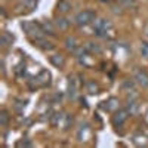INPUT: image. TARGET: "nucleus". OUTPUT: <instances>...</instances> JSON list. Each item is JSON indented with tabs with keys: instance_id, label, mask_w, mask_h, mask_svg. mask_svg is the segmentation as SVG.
Instances as JSON below:
<instances>
[{
	"instance_id": "obj_3",
	"label": "nucleus",
	"mask_w": 148,
	"mask_h": 148,
	"mask_svg": "<svg viewBox=\"0 0 148 148\" xmlns=\"http://www.w3.org/2000/svg\"><path fill=\"white\" fill-rule=\"evenodd\" d=\"M96 18V14L93 10L90 9H86V10H82L79 12V14L76 15V18H74V21H76L77 25L80 27H84V25H88V24H92Z\"/></svg>"
},
{
	"instance_id": "obj_4",
	"label": "nucleus",
	"mask_w": 148,
	"mask_h": 148,
	"mask_svg": "<svg viewBox=\"0 0 148 148\" xmlns=\"http://www.w3.org/2000/svg\"><path fill=\"white\" fill-rule=\"evenodd\" d=\"M129 117V111L127 110H119L116 111V114L113 117V125L114 126H121Z\"/></svg>"
},
{
	"instance_id": "obj_16",
	"label": "nucleus",
	"mask_w": 148,
	"mask_h": 148,
	"mask_svg": "<svg viewBox=\"0 0 148 148\" xmlns=\"http://www.w3.org/2000/svg\"><path fill=\"white\" fill-rule=\"evenodd\" d=\"M8 123H9V113L6 110H2V113H0V125L5 127L8 126Z\"/></svg>"
},
{
	"instance_id": "obj_9",
	"label": "nucleus",
	"mask_w": 148,
	"mask_h": 148,
	"mask_svg": "<svg viewBox=\"0 0 148 148\" xmlns=\"http://www.w3.org/2000/svg\"><path fill=\"white\" fill-rule=\"evenodd\" d=\"M55 25H56L59 30L65 31V30H68V27H70V21H68L67 18H64V16H59V18L55 19Z\"/></svg>"
},
{
	"instance_id": "obj_15",
	"label": "nucleus",
	"mask_w": 148,
	"mask_h": 148,
	"mask_svg": "<svg viewBox=\"0 0 148 148\" xmlns=\"http://www.w3.org/2000/svg\"><path fill=\"white\" fill-rule=\"evenodd\" d=\"M12 43H14V36H10L8 31H5V33L2 34V46H3V47H8V46H10Z\"/></svg>"
},
{
	"instance_id": "obj_12",
	"label": "nucleus",
	"mask_w": 148,
	"mask_h": 148,
	"mask_svg": "<svg viewBox=\"0 0 148 148\" xmlns=\"http://www.w3.org/2000/svg\"><path fill=\"white\" fill-rule=\"evenodd\" d=\"M84 47H86V51L90 52V53H99L101 52V46L95 42H88L84 45Z\"/></svg>"
},
{
	"instance_id": "obj_10",
	"label": "nucleus",
	"mask_w": 148,
	"mask_h": 148,
	"mask_svg": "<svg viewBox=\"0 0 148 148\" xmlns=\"http://www.w3.org/2000/svg\"><path fill=\"white\" fill-rule=\"evenodd\" d=\"M56 8H58V10L61 12V14H67V12L71 9V2L70 0H59Z\"/></svg>"
},
{
	"instance_id": "obj_7",
	"label": "nucleus",
	"mask_w": 148,
	"mask_h": 148,
	"mask_svg": "<svg viewBox=\"0 0 148 148\" xmlns=\"http://www.w3.org/2000/svg\"><path fill=\"white\" fill-rule=\"evenodd\" d=\"M65 47H67V51H70V52L76 51V49L79 47L76 37H74V36H67V37H65Z\"/></svg>"
},
{
	"instance_id": "obj_14",
	"label": "nucleus",
	"mask_w": 148,
	"mask_h": 148,
	"mask_svg": "<svg viewBox=\"0 0 148 148\" xmlns=\"http://www.w3.org/2000/svg\"><path fill=\"white\" fill-rule=\"evenodd\" d=\"M86 90H88L90 95H96L98 92H99V86H98V83H95L93 80L88 82L86 83Z\"/></svg>"
},
{
	"instance_id": "obj_5",
	"label": "nucleus",
	"mask_w": 148,
	"mask_h": 148,
	"mask_svg": "<svg viewBox=\"0 0 148 148\" xmlns=\"http://www.w3.org/2000/svg\"><path fill=\"white\" fill-rule=\"evenodd\" d=\"M133 80L136 82L141 88H148V73L145 71H136L135 73V76H133Z\"/></svg>"
},
{
	"instance_id": "obj_11",
	"label": "nucleus",
	"mask_w": 148,
	"mask_h": 148,
	"mask_svg": "<svg viewBox=\"0 0 148 148\" xmlns=\"http://www.w3.org/2000/svg\"><path fill=\"white\" fill-rule=\"evenodd\" d=\"M107 105L104 107L107 111H117V108H119V99L117 98H110V99L105 102Z\"/></svg>"
},
{
	"instance_id": "obj_20",
	"label": "nucleus",
	"mask_w": 148,
	"mask_h": 148,
	"mask_svg": "<svg viewBox=\"0 0 148 148\" xmlns=\"http://www.w3.org/2000/svg\"><path fill=\"white\" fill-rule=\"evenodd\" d=\"M99 2H105L107 3V2H110V0H99Z\"/></svg>"
},
{
	"instance_id": "obj_13",
	"label": "nucleus",
	"mask_w": 148,
	"mask_h": 148,
	"mask_svg": "<svg viewBox=\"0 0 148 148\" xmlns=\"http://www.w3.org/2000/svg\"><path fill=\"white\" fill-rule=\"evenodd\" d=\"M42 28H43L45 34L55 36V27L52 25V22H49V21H43V22H42Z\"/></svg>"
},
{
	"instance_id": "obj_17",
	"label": "nucleus",
	"mask_w": 148,
	"mask_h": 148,
	"mask_svg": "<svg viewBox=\"0 0 148 148\" xmlns=\"http://www.w3.org/2000/svg\"><path fill=\"white\" fill-rule=\"evenodd\" d=\"M127 111L130 114H135L138 111V104L135 101H127Z\"/></svg>"
},
{
	"instance_id": "obj_18",
	"label": "nucleus",
	"mask_w": 148,
	"mask_h": 148,
	"mask_svg": "<svg viewBox=\"0 0 148 148\" xmlns=\"http://www.w3.org/2000/svg\"><path fill=\"white\" fill-rule=\"evenodd\" d=\"M136 83L135 80H130V79H127L125 83H123V89H129V92H130V89H133V84Z\"/></svg>"
},
{
	"instance_id": "obj_6",
	"label": "nucleus",
	"mask_w": 148,
	"mask_h": 148,
	"mask_svg": "<svg viewBox=\"0 0 148 148\" xmlns=\"http://www.w3.org/2000/svg\"><path fill=\"white\" fill-rule=\"evenodd\" d=\"M33 42H34V46H37L39 49H42V51H52V49L55 47V45L52 42L43 39V37H39V39H36Z\"/></svg>"
},
{
	"instance_id": "obj_2",
	"label": "nucleus",
	"mask_w": 148,
	"mask_h": 148,
	"mask_svg": "<svg viewBox=\"0 0 148 148\" xmlns=\"http://www.w3.org/2000/svg\"><path fill=\"white\" fill-rule=\"evenodd\" d=\"M93 24V34L98 37H107V31L111 28V22L105 18H95Z\"/></svg>"
},
{
	"instance_id": "obj_8",
	"label": "nucleus",
	"mask_w": 148,
	"mask_h": 148,
	"mask_svg": "<svg viewBox=\"0 0 148 148\" xmlns=\"http://www.w3.org/2000/svg\"><path fill=\"white\" fill-rule=\"evenodd\" d=\"M49 61H51V64L55 65L56 68H62L64 64H65V59L64 56L61 55V53H56V55H52L51 58H49Z\"/></svg>"
},
{
	"instance_id": "obj_19",
	"label": "nucleus",
	"mask_w": 148,
	"mask_h": 148,
	"mask_svg": "<svg viewBox=\"0 0 148 148\" xmlns=\"http://www.w3.org/2000/svg\"><path fill=\"white\" fill-rule=\"evenodd\" d=\"M141 53H142V56L148 58V43H142V46H141Z\"/></svg>"
},
{
	"instance_id": "obj_1",
	"label": "nucleus",
	"mask_w": 148,
	"mask_h": 148,
	"mask_svg": "<svg viewBox=\"0 0 148 148\" xmlns=\"http://www.w3.org/2000/svg\"><path fill=\"white\" fill-rule=\"evenodd\" d=\"M21 28L24 30V33L28 37H31L33 40L39 39V37H43V34H45V31L42 28V24H37L34 21H24L21 24Z\"/></svg>"
}]
</instances>
